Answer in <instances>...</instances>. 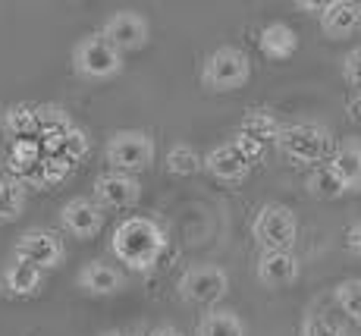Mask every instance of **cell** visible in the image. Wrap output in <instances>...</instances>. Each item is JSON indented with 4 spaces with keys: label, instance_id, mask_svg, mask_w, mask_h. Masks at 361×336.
<instances>
[{
    "label": "cell",
    "instance_id": "6da1fadb",
    "mask_svg": "<svg viewBox=\"0 0 361 336\" xmlns=\"http://www.w3.org/2000/svg\"><path fill=\"white\" fill-rule=\"evenodd\" d=\"M166 248V236L151 217H126L123 223H116L114 236H110V251L116 255V261L126 264L129 270H151L161 261Z\"/></svg>",
    "mask_w": 361,
    "mask_h": 336
},
{
    "label": "cell",
    "instance_id": "7a4b0ae2",
    "mask_svg": "<svg viewBox=\"0 0 361 336\" xmlns=\"http://www.w3.org/2000/svg\"><path fill=\"white\" fill-rule=\"evenodd\" d=\"M274 145L295 164H321L333 151V132L321 123H289L280 126Z\"/></svg>",
    "mask_w": 361,
    "mask_h": 336
},
{
    "label": "cell",
    "instance_id": "3957f363",
    "mask_svg": "<svg viewBox=\"0 0 361 336\" xmlns=\"http://www.w3.org/2000/svg\"><path fill=\"white\" fill-rule=\"evenodd\" d=\"M252 76V60L239 47H217L201 63V82L211 92H235Z\"/></svg>",
    "mask_w": 361,
    "mask_h": 336
},
{
    "label": "cell",
    "instance_id": "277c9868",
    "mask_svg": "<svg viewBox=\"0 0 361 336\" xmlns=\"http://www.w3.org/2000/svg\"><path fill=\"white\" fill-rule=\"evenodd\" d=\"M107 164L114 167L116 173H129V176H135V173L148 170L151 164H154V138L148 136V132L142 129H120L110 136L107 142Z\"/></svg>",
    "mask_w": 361,
    "mask_h": 336
},
{
    "label": "cell",
    "instance_id": "5b68a950",
    "mask_svg": "<svg viewBox=\"0 0 361 336\" xmlns=\"http://www.w3.org/2000/svg\"><path fill=\"white\" fill-rule=\"evenodd\" d=\"M252 236L261 245V251H293L298 239V220L293 208L264 205L252 220Z\"/></svg>",
    "mask_w": 361,
    "mask_h": 336
},
{
    "label": "cell",
    "instance_id": "8992f818",
    "mask_svg": "<svg viewBox=\"0 0 361 336\" xmlns=\"http://www.w3.org/2000/svg\"><path fill=\"white\" fill-rule=\"evenodd\" d=\"M73 69L82 79H92V82L114 79L123 69V54L116 51L114 44H107L98 32L85 35V38L73 47Z\"/></svg>",
    "mask_w": 361,
    "mask_h": 336
},
{
    "label": "cell",
    "instance_id": "52a82bcc",
    "mask_svg": "<svg viewBox=\"0 0 361 336\" xmlns=\"http://www.w3.org/2000/svg\"><path fill=\"white\" fill-rule=\"evenodd\" d=\"M176 289L189 305H217L230 292V274L217 264H192L179 277Z\"/></svg>",
    "mask_w": 361,
    "mask_h": 336
},
{
    "label": "cell",
    "instance_id": "ba28073f",
    "mask_svg": "<svg viewBox=\"0 0 361 336\" xmlns=\"http://www.w3.org/2000/svg\"><path fill=\"white\" fill-rule=\"evenodd\" d=\"M63 255H66L63 239H60L57 233H51V229H29V233H23L16 239V245H13V258L38 268L41 274L57 268V264L63 261Z\"/></svg>",
    "mask_w": 361,
    "mask_h": 336
},
{
    "label": "cell",
    "instance_id": "9c48e42d",
    "mask_svg": "<svg viewBox=\"0 0 361 336\" xmlns=\"http://www.w3.org/2000/svg\"><path fill=\"white\" fill-rule=\"evenodd\" d=\"M98 35L107 41V44H114L120 54H126V51H138V47L148 44L151 25H148V19H145L142 13L116 10V13H110V16L104 19Z\"/></svg>",
    "mask_w": 361,
    "mask_h": 336
},
{
    "label": "cell",
    "instance_id": "30bf717a",
    "mask_svg": "<svg viewBox=\"0 0 361 336\" xmlns=\"http://www.w3.org/2000/svg\"><path fill=\"white\" fill-rule=\"evenodd\" d=\"M94 205L101 211H129V208L138 205L142 198V183L129 173H116V170H107L94 179Z\"/></svg>",
    "mask_w": 361,
    "mask_h": 336
},
{
    "label": "cell",
    "instance_id": "8fae6325",
    "mask_svg": "<svg viewBox=\"0 0 361 336\" xmlns=\"http://www.w3.org/2000/svg\"><path fill=\"white\" fill-rule=\"evenodd\" d=\"M60 223L75 239H94L104 229V211L92 198H69L60 208Z\"/></svg>",
    "mask_w": 361,
    "mask_h": 336
},
{
    "label": "cell",
    "instance_id": "7c38bea8",
    "mask_svg": "<svg viewBox=\"0 0 361 336\" xmlns=\"http://www.w3.org/2000/svg\"><path fill=\"white\" fill-rule=\"evenodd\" d=\"M255 277L267 289H283L298 280V258L293 251H261L258 264H255Z\"/></svg>",
    "mask_w": 361,
    "mask_h": 336
},
{
    "label": "cell",
    "instance_id": "4fadbf2b",
    "mask_svg": "<svg viewBox=\"0 0 361 336\" xmlns=\"http://www.w3.org/2000/svg\"><path fill=\"white\" fill-rule=\"evenodd\" d=\"M201 170H207L214 179L220 183H242V179L252 173V164L239 154V148L230 142V145H217L214 151H207L201 157Z\"/></svg>",
    "mask_w": 361,
    "mask_h": 336
},
{
    "label": "cell",
    "instance_id": "5bb4252c",
    "mask_svg": "<svg viewBox=\"0 0 361 336\" xmlns=\"http://www.w3.org/2000/svg\"><path fill=\"white\" fill-rule=\"evenodd\" d=\"M321 29L327 38H349L361 32V4L358 0H330L321 6Z\"/></svg>",
    "mask_w": 361,
    "mask_h": 336
},
{
    "label": "cell",
    "instance_id": "9a60e30c",
    "mask_svg": "<svg viewBox=\"0 0 361 336\" xmlns=\"http://www.w3.org/2000/svg\"><path fill=\"white\" fill-rule=\"evenodd\" d=\"M41 283H44V274H41L38 268H32V264L19 261V258H13V261L4 268V274H0V289L13 299L35 296V292L41 289Z\"/></svg>",
    "mask_w": 361,
    "mask_h": 336
},
{
    "label": "cell",
    "instance_id": "2e32d148",
    "mask_svg": "<svg viewBox=\"0 0 361 336\" xmlns=\"http://www.w3.org/2000/svg\"><path fill=\"white\" fill-rule=\"evenodd\" d=\"M79 286L88 292V296H114L126 286V277H123L120 268L104 261H88L85 268L79 270Z\"/></svg>",
    "mask_w": 361,
    "mask_h": 336
},
{
    "label": "cell",
    "instance_id": "e0dca14e",
    "mask_svg": "<svg viewBox=\"0 0 361 336\" xmlns=\"http://www.w3.org/2000/svg\"><path fill=\"white\" fill-rule=\"evenodd\" d=\"M258 47H261L264 57L286 60L298 51V35L289 29L286 23H270V25H264L261 35H258Z\"/></svg>",
    "mask_w": 361,
    "mask_h": 336
},
{
    "label": "cell",
    "instance_id": "ac0fdd59",
    "mask_svg": "<svg viewBox=\"0 0 361 336\" xmlns=\"http://www.w3.org/2000/svg\"><path fill=\"white\" fill-rule=\"evenodd\" d=\"M327 167L343 179L349 192L361 188V142H343L339 148H333Z\"/></svg>",
    "mask_w": 361,
    "mask_h": 336
},
{
    "label": "cell",
    "instance_id": "d6986e66",
    "mask_svg": "<svg viewBox=\"0 0 361 336\" xmlns=\"http://www.w3.org/2000/svg\"><path fill=\"white\" fill-rule=\"evenodd\" d=\"M195 336H245V324H242V318L235 311L214 308L198 320Z\"/></svg>",
    "mask_w": 361,
    "mask_h": 336
},
{
    "label": "cell",
    "instance_id": "ffe728a7",
    "mask_svg": "<svg viewBox=\"0 0 361 336\" xmlns=\"http://www.w3.org/2000/svg\"><path fill=\"white\" fill-rule=\"evenodd\" d=\"M305 186H308V192L314 195V198H321V201H333V198H339V195L349 192V188L343 186V179H339L327 164L311 167V173H308V179H305Z\"/></svg>",
    "mask_w": 361,
    "mask_h": 336
},
{
    "label": "cell",
    "instance_id": "44dd1931",
    "mask_svg": "<svg viewBox=\"0 0 361 336\" xmlns=\"http://www.w3.org/2000/svg\"><path fill=\"white\" fill-rule=\"evenodd\" d=\"M4 129H6V136L16 138V142H29V138L38 136V110L25 107V104L10 107L4 116Z\"/></svg>",
    "mask_w": 361,
    "mask_h": 336
},
{
    "label": "cell",
    "instance_id": "7402d4cb",
    "mask_svg": "<svg viewBox=\"0 0 361 336\" xmlns=\"http://www.w3.org/2000/svg\"><path fill=\"white\" fill-rule=\"evenodd\" d=\"M239 132H242V136H248V138H255V142L267 145V142H274V138H276L280 123H276V116L270 114V110H252V114L242 120Z\"/></svg>",
    "mask_w": 361,
    "mask_h": 336
},
{
    "label": "cell",
    "instance_id": "603a6c76",
    "mask_svg": "<svg viewBox=\"0 0 361 336\" xmlns=\"http://www.w3.org/2000/svg\"><path fill=\"white\" fill-rule=\"evenodd\" d=\"M25 208V188L16 179H0V223H13L23 217Z\"/></svg>",
    "mask_w": 361,
    "mask_h": 336
},
{
    "label": "cell",
    "instance_id": "cb8c5ba5",
    "mask_svg": "<svg viewBox=\"0 0 361 336\" xmlns=\"http://www.w3.org/2000/svg\"><path fill=\"white\" fill-rule=\"evenodd\" d=\"M166 170L173 176H192V173L201 170V154L185 142H176L170 151H166Z\"/></svg>",
    "mask_w": 361,
    "mask_h": 336
},
{
    "label": "cell",
    "instance_id": "d4e9b609",
    "mask_svg": "<svg viewBox=\"0 0 361 336\" xmlns=\"http://www.w3.org/2000/svg\"><path fill=\"white\" fill-rule=\"evenodd\" d=\"M336 305L343 308V314L349 320L361 324V280L352 277V280H343L336 286Z\"/></svg>",
    "mask_w": 361,
    "mask_h": 336
},
{
    "label": "cell",
    "instance_id": "484cf974",
    "mask_svg": "<svg viewBox=\"0 0 361 336\" xmlns=\"http://www.w3.org/2000/svg\"><path fill=\"white\" fill-rule=\"evenodd\" d=\"M302 336H349V330L327 314H308L302 320Z\"/></svg>",
    "mask_w": 361,
    "mask_h": 336
},
{
    "label": "cell",
    "instance_id": "4316f807",
    "mask_svg": "<svg viewBox=\"0 0 361 336\" xmlns=\"http://www.w3.org/2000/svg\"><path fill=\"white\" fill-rule=\"evenodd\" d=\"M343 76H345V82H349L352 88H358V92H361V47H352V51L345 54Z\"/></svg>",
    "mask_w": 361,
    "mask_h": 336
},
{
    "label": "cell",
    "instance_id": "83f0119b",
    "mask_svg": "<svg viewBox=\"0 0 361 336\" xmlns=\"http://www.w3.org/2000/svg\"><path fill=\"white\" fill-rule=\"evenodd\" d=\"M345 245H349L352 255H358V258H361V220L349 227V233H345Z\"/></svg>",
    "mask_w": 361,
    "mask_h": 336
},
{
    "label": "cell",
    "instance_id": "f1b7e54d",
    "mask_svg": "<svg viewBox=\"0 0 361 336\" xmlns=\"http://www.w3.org/2000/svg\"><path fill=\"white\" fill-rule=\"evenodd\" d=\"M148 336H185L179 327H173V324H164V327H154Z\"/></svg>",
    "mask_w": 361,
    "mask_h": 336
},
{
    "label": "cell",
    "instance_id": "f546056e",
    "mask_svg": "<svg viewBox=\"0 0 361 336\" xmlns=\"http://www.w3.org/2000/svg\"><path fill=\"white\" fill-rule=\"evenodd\" d=\"M295 6H298V10H311V13H321V6H324V4H321V0H298Z\"/></svg>",
    "mask_w": 361,
    "mask_h": 336
},
{
    "label": "cell",
    "instance_id": "4dcf8cb0",
    "mask_svg": "<svg viewBox=\"0 0 361 336\" xmlns=\"http://www.w3.org/2000/svg\"><path fill=\"white\" fill-rule=\"evenodd\" d=\"M101 336H132V333H126V330H107V333H101Z\"/></svg>",
    "mask_w": 361,
    "mask_h": 336
}]
</instances>
